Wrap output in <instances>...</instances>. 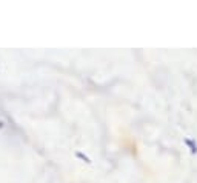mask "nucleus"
<instances>
[{
	"mask_svg": "<svg viewBox=\"0 0 197 183\" xmlns=\"http://www.w3.org/2000/svg\"><path fill=\"white\" fill-rule=\"evenodd\" d=\"M185 143L191 148V154H196L197 152V145H194V142L193 140H189V139H185Z\"/></svg>",
	"mask_w": 197,
	"mask_h": 183,
	"instance_id": "f03ea898",
	"label": "nucleus"
},
{
	"mask_svg": "<svg viewBox=\"0 0 197 183\" xmlns=\"http://www.w3.org/2000/svg\"><path fill=\"white\" fill-rule=\"evenodd\" d=\"M76 157H79L80 160H83L85 163H91V159L88 157V155H85L83 152H80V151H76Z\"/></svg>",
	"mask_w": 197,
	"mask_h": 183,
	"instance_id": "f257e3e1",
	"label": "nucleus"
}]
</instances>
